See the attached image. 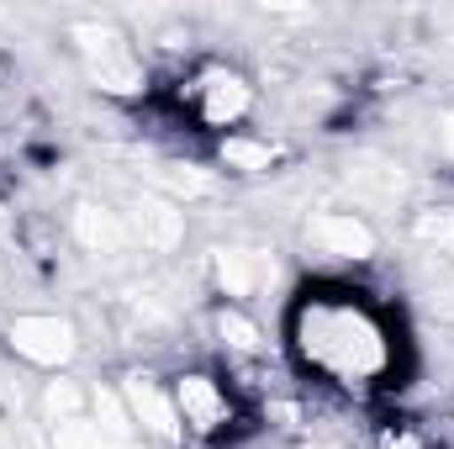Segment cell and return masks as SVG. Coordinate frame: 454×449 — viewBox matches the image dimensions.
<instances>
[{
	"mask_svg": "<svg viewBox=\"0 0 454 449\" xmlns=\"http://www.w3.org/2000/svg\"><path fill=\"white\" fill-rule=\"evenodd\" d=\"M207 334H212V349H217L223 370H232V365H254V359H270V334H264V323H259L254 307L212 302V312H207Z\"/></svg>",
	"mask_w": 454,
	"mask_h": 449,
	"instance_id": "cell-9",
	"label": "cell"
},
{
	"mask_svg": "<svg viewBox=\"0 0 454 449\" xmlns=\"http://www.w3.org/2000/svg\"><path fill=\"white\" fill-rule=\"evenodd\" d=\"M407 238H412L423 254L454 264V207H418L412 223H407Z\"/></svg>",
	"mask_w": 454,
	"mask_h": 449,
	"instance_id": "cell-15",
	"label": "cell"
},
{
	"mask_svg": "<svg viewBox=\"0 0 454 449\" xmlns=\"http://www.w3.org/2000/svg\"><path fill=\"white\" fill-rule=\"evenodd\" d=\"M343 185H348V196H354V212H396L402 201H407V169L396 164V159H386V154H359V159H348V169H343Z\"/></svg>",
	"mask_w": 454,
	"mask_h": 449,
	"instance_id": "cell-11",
	"label": "cell"
},
{
	"mask_svg": "<svg viewBox=\"0 0 454 449\" xmlns=\"http://www.w3.org/2000/svg\"><path fill=\"white\" fill-rule=\"evenodd\" d=\"M5 354L27 370H43V375H69L85 338H80V323L69 312H16L5 323Z\"/></svg>",
	"mask_w": 454,
	"mask_h": 449,
	"instance_id": "cell-6",
	"label": "cell"
},
{
	"mask_svg": "<svg viewBox=\"0 0 454 449\" xmlns=\"http://www.w3.org/2000/svg\"><path fill=\"white\" fill-rule=\"evenodd\" d=\"M450 413H454V386H450Z\"/></svg>",
	"mask_w": 454,
	"mask_h": 449,
	"instance_id": "cell-18",
	"label": "cell"
},
{
	"mask_svg": "<svg viewBox=\"0 0 454 449\" xmlns=\"http://www.w3.org/2000/svg\"><path fill=\"white\" fill-rule=\"evenodd\" d=\"M434 159L454 175V101L439 106V116H434Z\"/></svg>",
	"mask_w": 454,
	"mask_h": 449,
	"instance_id": "cell-17",
	"label": "cell"
},
{
	"mask_svg": "<svg viewBox=\"0 0 454 449\" xmlns=\"http://www.w3.org/2000/svg\"><path fill=\"white\" fill-rule=\"evenodd\" d=\"M164 106L175 116V127H191L201 138H227V132H243L254 112H259V80L232 64V59H191L175 85H164Z\"/></svg>",
	"mask_w": 454,
	"mask_h": 449,
	"instance_id": "cell-2",
	"label": "cell"
},
{
	"mask_svg": "<svg viewBox=\"0 0 454 449\" xmlns=\"http://www.w3.org/2000/svg\"><path fill=\"white\" fill-rule=\"evenodd\" d=\"M169 397L185 449H232L254 429V407L238 397L223 365H180L169 370Z\"/></svg>",
	"mask_w": 454,
	"mask_h": 449,
	"instance_id": "cell-3",
	"label": "cell"
},
{
	"mask_svg": "<svg viewBox=\"0 0 454 449\" xmlns=\"http://www.w3.org/2000/svg\"><path fill=\"white\" fill-rule=\"evenodd\" d=\"M37 413H43L48 429L53 423H69V418H85L90 413V386L74 381V375H48L43 391H37Z\"/></svg>",
	"mask_w": 454,
	"mask_h": 449,
	"instance_id": "cell-14",
	"label": "cell"
},
{
	"mask_svg": "<svg viewBox=\"0 0 454 449\" xmlns=\"http://www.w3.org/2000/svg\"><path fill=\"white\" fill-rule=\"evenodd\" d=\"M69 238L90 254V259H116V254H132V232H127V217L112 201H74L69 207Z\"/></svg>",
	"mask_w": 454,
	"mask_h": 449,
	"instance_id": "cell-13",
	"label": "cell"
},
{
	"mask_svg": "<svg viewBox=\"0 0 454 449\" xmlns=\"http://www.w3.org/2000/svg\"><path fill=\"white\" fill-rule=\"evenodd\" d=\"M286 359L301 381L339 402H375L407 375L396 312L359 280H307L286 302Z\"/></svg>",
	"mask_w": 454,
	"mask_h": 449,
	"instance_id": "cell-1",
	"label": "cell"
},
{
	"mask_svg": "<svg viewBox=\"0 0 454 449\" xmlns=\"http://www.w3.org/2000/svg\"><path fill=\"white\" fill-rule=\"evenodd\" d=\"M370 449H444L418 418H380L375 434H370Z\"/></svg>",
	"mask_w": 454,
	"mask_h": 449,
	"instance_id": "cell-16",
	"label": "cell"
},
{
	"mask_svg": "<svg viewBox=\"0 0 454 449\" xmlns=\"http://www.w3.org/2000/svg\"><path fill=\"white\" fill-rule=\"evenodd\" d=\"M121 217H127V232H132V248L137 254H180L185 243V207L169 201L164 191H137L127 201H116Z\"/></svg>",
	"mask_w": 454,
	"mask_h": 449,
	"instance_id": "cell-8",
	"label": "cell"
},
{
	"mask_svg": "<svg viewBox=\"0 0 454 449\" xmlns=\"http://www.w3.org/2000/svg\"><path fill=\"white\" fill-rule=\"evenodd\" d=\"M69 53L101 96H112V101H143L148 96V64L132 48V37L112 21H74Z\"/></svg>",
	"mask_w": 454,
	"mask_h": 449,
	"instance_id": "cell-4",
	"label": "cell"
},
{
	"mask_svg": "<svg viewBox=\"0 0 454 449\" xmlns=\"http://www.w3.org/2000/svg\"><path fill=\"white\" fill-rule=\"evenodd\" d=\"M116 397H121L137 439L148 449H185L180 418H175V397H169V375H159L153 365H127L116 375Z\"/></svg>",
	"mask_w": 454,
	"mask_h": 449,
	"instance_id": "cell-7",
	"label": "cell"
},
{
	"mask_svg": "<svg viewBox=\"0 0 454 449\" xmlns=\"http://www.w3.org/2000/svg\"><path fill=\"white\" fill-rule=\"evenodd\" d=\"M301 243L323 264L317 280H348L354 270L375 264V254H380L375 223L364 212H354V207H323V212H312L307 227H301Z\"/></svg>",
	"mask_w": 454,
	"mask_h": 449,
	"instance_id": "cell-5",
	"label": "cell"
},
{
	"mask_svg": "<svg viewBox=\"0 0 454 449\" xmlns=\"http://www.w3.org/2000/svg\"><path fill=\"white\" fill-rule=\"evenodd\" d=\"M286 159H291L286 138L280 132H264V127H243V132H227V138L212 143V164L223 175H238V180H264Z\"/></svg>",
	"mask_w": 454,
	"mask_h": 449,
	"instance_id": "cell-10",
	"label": "cell"
},
{
	"mask_svg": "<svg viewBox=\"0 0 454 449\" xmlns=\"http://www.w3.org/2000/svg\"><path fill=\"white\" fill-rule=\"evenodd\" d=\"M207 270H212V291L217 302H238L248 307L254 296H264L270 275H275V259H264L259 248H243V243H227L207 254Z\"/></svg>",
	"mask_w": 454,
	"mask_h": 449,
	"instance_id": "cell-12",
	"label": "cell"
}]
</instances>
